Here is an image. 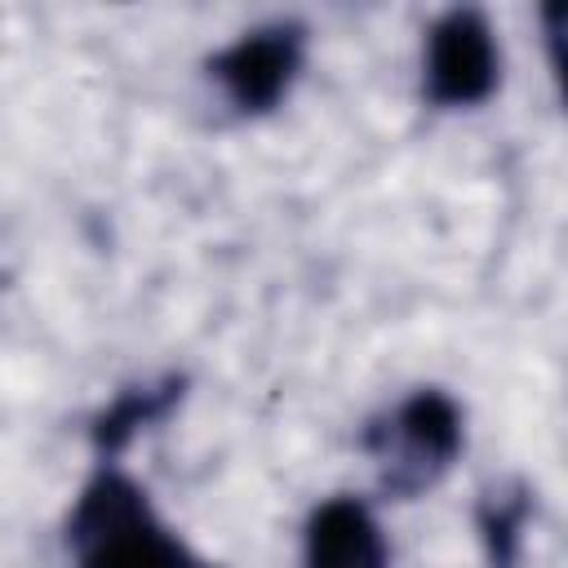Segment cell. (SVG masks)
<instances>
[{
    "label": "cell",
    "instance_id": "obj_4",
    "mask_svg": "<svg viewBox=\"0 0 568 568\" xmlns=\"http://www.w3.org/2000/svg\"><path fill=\"white\" fill-rule=\"evenodd\" d=\"M306 27L297 18H275L240 31L209 58V80L235 115L275 111L306 67Z\"/></svg>",
    "mask_w": 568,
    "mask_h": 568
},
{
    "label": "cell",
    "instance_id": "obj_7",
    "mask_svg": "<svg viewBox=\"0 0 568 568\" xmlns=\"http://www.w3.org/2000/svg\"><path fill=\"white\" fill-rule=\"evenodd\" d=\"M528 524H532V488L524 479H501L475 501V528L488 568H519Z\"/></svg>",
    "mask_w": 568,
    "mask_h": 568
},
{
    "label": "cell",
    "instance_id": "obj_1",
    "mask_svg": "<svg viewBox=\"0 0 568 568\" xmlns=\"http://www.w3.org/2000/svg\"><path fill=\"white\" fill-rule=\"evenodd\" d=\"M67 555L71 568H213L160 519L120 462H98L80 484L67 510Z\"/></svg>",
    "mask_w": 568,
    "mask_h": 568
},
{
    "label": "cell",
    "instance_id": "obj_6",
    "mask_svg": "<svg viewBox=\"0 0 568 568\" xmlns=\"http://www.w3.org/2000/svg\"><path fill=\"white\" fill-rule=\"evenodd\" d=\"M186 395V377L182 373H160L151 382L124 386L111 404H102L89 422V444L98 453V462H115L142 430L160 426Z\"/></svg>",
    "mask_w": 568,
    "mask_h": 568
},
{
    "label": "cell",
    "instance_id": "obj_2",
    "mask_svg": "<svg viewBox=\"0 0 568 568\" xmlns=\"http://www.w3.org/2000/svg\"><path fill=\"white\" fill-rule=\"evenodd\" d=\"M359 448L373 462L382 497L430 493L466 448V413L444 386H417L364 422Z\"/></svg>",
    "mask_w": 568,
    "mask_h": 568
},
{
    "label": "cell",
    "instance_id": "obj_5",
    "mask_svg": "<svg viewBox=\"0 0 568 568\" xmlns=\"http://www.w3.org/2000/svg\"><path fill=\"white\" fill-rule=\"evenodd\" d=\"M302 568H395L390 541L364 497H324L302 528Z\"/></svg>",
    "mask_w": 568,
    "mask_h": 568
},
{
    "label": "cell",
    "instance_id": "obj_3",
    "mask_svg": "<svg viewBox=\"0 0 568 568\" xmlns=\"http://www.w3.org/2000/svg\"><path fill=\"white\" fill-rule=\"evenodd\" d=\"M501 84V49L484 9H444L422 40V98L439 111L484 106Z\"/></svg>",
    "mask_w": 568,
    "mask_h": 568
}]
</instances>
